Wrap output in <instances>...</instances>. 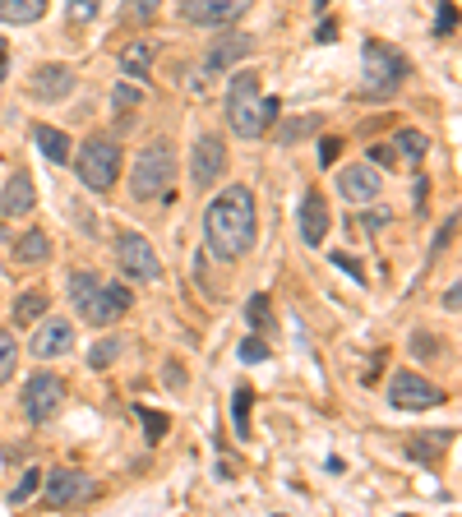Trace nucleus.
Wrapping results in <instances>:
<instances>
[{"instance_id":"8","label":"nucleus","mask_w":462,"mask_h":517,"mask_svg":"<svg viewBox=\"0 0 462 517\" xmlns=\"http://www.w3.org/2000/svg\"><path fill=\"white\" fill-rule=\"evenodd\" d=\"M389 402L398 411H430V407L444 402V393H439V384H430L426 374L398 370V374H393V384H389Z\"/></svg>"},{"instance_id":"38","label":"nucleus","mask_w":462,"mask_h":517,"mask_svg":"<svg viewBox=\"0 0 462 517\" xmlns=\"http://www.w3.org/2000/svg\"><path fill=\"white\" fill-rule=\"evenodd\" d=\"M453 24H458V10H453V5H439V33H453Z\"/></svg>"},{"instance_id":"35","label":"nucleus","mask_w":462,"mask_h":517,"mask_svg":"<svg viewBox=\"0 0 462 517\" xmlns=\"http://www.w3.org/2000/svg\"><path fill=\"white\" fill-rule=\"evenodd\" d=\"M158 5H162V0H130V14H134V19H153Z\"/></svg>"},{"instance_id":"37","label":"nucleus","mask_w":462,"mask_h":517,"mask_svg":"<svg viewBox=\"0 0 462 517\" xmlns=\"http://www.w3.org/2000/svg\"><path fill=\"white\" fill-rule=\"evenodd\" d=\"M338 153H342V139H324V144H319V162H324V167H333Z\"/></svg>"},{"instance_id":"20","label":"nucleus","mask_w":462,"mask_h":517,"mask_svg":"<svg viewBox=\"0 0 462 517\" xmlns=\"http://www.w3.org/2000/svg\"><path fill=\"white\" fill-rule=\"evenodd\" d=\"M33 144L51 157V162H70V134H61L56 125H33Z\"/></svg>"},{"instance_id":"17","label":"nucleus","mask_w":462,"mask_h":517,"mask_svg":"<svg viewBox=\"0 0 462 517\" xmlns=\"http://www.w3.org/2000/svg\"><path fill=\"white\" fill-rule=\"evenodd\" d=\"M329 236V204H324V194H305L301 199V241L305 245H324Z\"/></svg>"},{"instance_id":"30","label":"nucleus","mask_w":462,"mask_h":517,"mask_svg":"<svg viewBox=\"0 0 462 517\" xmlns=\"http://www.w3.org/2000/svg\"><path fill=\"white\" fill-rule=\"evenodd\" d=\"M139 421H144V430H148V439H153V444H158V439H162V434H167L171 430V421H167V416H162V411H139Z\"/></svg>"},{"instance_id":"13","label":"nucleus","mask_w":462,"mask_h":517,"mask_svg":"<svg viewBox=\"0 0 462 517\" xmlns=\"http://www.w3.org/2000/svg\"><path fill=\"white\" fill-rule=\"evenodd\" d=\"M28 351H33L37 361H56V356L74 351V324L70 319H51V314H42V319L33 324V342H28Z\"/></svg>"},{"instance_id":"19","label":"nucleus","mask_w":462,"mask_h":517,"mask_svg":"<svg viewBox=\"0 0 462 517\" xmlns=\"http://www.w3.org/2000/svg\"><path fill=\"white\" fill-rule=\"evenodd\" d=\"M153 61H158V47H153V42H130V47H121V70L130 74V79H148Z\"/></svg>"},{"instance_id":"21","label":"nucleus","mask_w":462,"mask_h":517,"mask_svg":"<svg viewBox=\"0 0 462 517\" xmlns=\"http://www.w3.org/2000/svg\"><path fill=\"white\" fill-rule=\"evenodd\" d=\"M47 14V0H0V24H37Z\"/></svg>"},{"instance_id":"29","label":"nucleus","mask_w":462,"mask_h":517,"mask_svg":"<svg viewBox=\"0 0 462 517\" xmlns=\"http://www.w3.org/2000/svg\"><path fill=\"white\" fill-rule=\"evenodd\" d=\"M250 402H255V393H250V384L236 388V430H241V439L250 434Z\"/></svg>"},{"instance_id":"18","label":"nucleus","mask_w":462,"mask_h":517,"mask_svg":"<svg viewBox=\"0 0 462 517\" xmlns=\"http://www.w3.org/2000/svg\"><path fill=\"white\" fill-rule=\"evenodd\" d=\"M250 51H255V42H250L245 33H227V37H218V42H213V51H208V70H213V74H218V70H231V65L245 61Z\"/></svg>"},{"instance_id":"4","label":"nucleus","mask_w":462,"mask_h":517,"mask_svg":"<svg viewBox=\"0 0 462 517\" xmlns=\"http://www.w3.org/2000/svg\"><path fill=\"white\" fill-rule=\"evenodd\" d=\"M171 185H176V148L171 144H148L139 148L130 171V194L139 204H153V199H167Z\"/></svg>"},{"instance_id":"32","label":"nucleus","mask_w":462,"mask_h":517,"mask_svg":"<svg viewBox=\"0 0 462 517\" xmlns=\"http://www.w3.org/2000/svg\"><path fill=\"white\" fill-rule=\"evenodd\" d=\"M241 361H250V365L268 361V342H264V337H245V342H241Z\"/></svg>"},{"instance_id":"6","label":"nucleus","mask_w":462,"mask_h":517,"mask_svg":"<svg viewBox=\"0 0 462 517\" xmlns=\"http://www.w3.org/2000/svg\"><path fill=\"white\" fill-rule=\"evenodd\" d=\"M365 88H370V97H393L402 84H407V56H402L398 47H389V42H365Z\"/></svg>"},{"instance_id":"10","label":"nucleus","mask_w":462,"mask_h":517,"mask_svg":"<svg viewBox=\"0 0 462 517\" xmlns=\"http://www.w3.org/2000/svg\"><path fill=\"white\" fill-rule=\"evenodd\" d=\"M61 402H65V379H56L51 370H42V374H33L28 379V388H24V411H28V421H51L56 411H61Z\"/></svg>"},{"instance_id":"36","label":"nucleus","mask_w":462,"mask_h":517,"mask_svg":"<svg viewBox=\"0 0 462 517\" xmlns=\"http://www.w3.org/2000/svg\"><path fill=\"white\" fill-rule=\"evenodd\" d=\"M389 217H393L389 208H375V213H365V217H361V227H365V231H379L384 222H389Z\"/></svg>"},{"instance_id":"40","label":"nucleus","mask_w":462,"mask_h":517,"mask_svg":"<svg viewBox=\"0 0 462 517\" xmlns=\"http://www.w3.org/2000/svg\"><path fill=\"white\" fill-rule=\"evenodd\" d=\"M333 264H338V268H347V273H352V277H361V268H356L352 259H347V254H333Z\"/></svg>"},{"instance_id":"2","label":"nucleus","mask_w":462,"mask_h":517,"mask_svg":"<svg viewBox=\"0 0 462 517\" xmlns=\"http://www.w3.org/2000/svg\"><path fill=\"white\" fill-rule=\"evenodd\" d=\"M278 116V97L259 93V74L255 70H236L227 84V121L241 139H259Z\"/></svg>"},{"instance_id":"22","label":"nucleus","mask_w":462,"mask_h":517,"mask_svg":"<svg viewBox=\"0 0 462 517\" xmlns=\"http://www.w3.org/2000/svg\"><path fill=\"white\" fill-rule=\"evenodd\" d=\"M51 310V301H47V291H24V296H19V301H14V319H19V324L24 328H33L37 319H42V314Z\"/></svg>"},{"instance_id":"16","label":"nucleus","mask_w":462,"mask_h":517,"mask_svg":"<svg viewBox=\"0 0 462 517\" xmlns=\"http://www.w3.org/2000/svg\"><path fill=\"white\" fill-rule=\"evenodd\" d=\"M28 88H33L37 102H61V97L74 93V70L70 65H42Z\"/></svg>"},{"instance_id":"3","label":"nucleus","mask_w":462,"mask_h":517,"mask_svg":"<svg viewBox=\"0 0 462 517\" xmlns=\"http://www.w3.org/2000/svg\"><path fill=\"white\" fill-rule=\"evenodd\" d=\"M70 305L84 324L107 328L111 319H121L130 310V291L116 287V282H102L98 273H70Z\"/></svg>"},{"instance_id":"11","label":"nucleus","mask_w":462,"mask_h":517,"mask_svg":"<svg viewBox=\"0 0 462 517\" xmlns=\"http://www.w3.org/2000/svg\"><path fill=\"white\" fill-rule=\"evenodd\" d=\"M250 5L255 0H181V19L199 28H222L236 24L241 14H250Z\"/></svg>"},{"instance_id":"5","label":"nucleus","mask_w":462,"mask_h":517,"mask_svg":"<svg viewBox=\"0 0 462 517\" xmlns=\"http://www.w3.org/2000/svg\"><path fill=\"white\" fill-rule=\"evenodd\" d=\"M74 171H79V181L93 194H107L111 185H116V176H121V144L107 139V134H93V139L79 148V157H74Z\"/></svg>"},{"instance_id":"39","label":"nucleus","mask_w":462,"mask_h":517,"mask_svg":"<svg viewBox=\"0 0 462 517\" xmlns=\"http://www.w3.org/2000/svg\"><path fill=\"white\" fill-rule=\"evenodd\" d=\"M458 291H462L458 282H453V287L444 291V310H449V314H458V305H462V296H458Z\"/></svg>"},{"instance_id":"27","label":"nucleus","mask_w":462,"mask_h":517,"mask_svg":"<svg viewBox=\"0 0 462 517\" xmlns=\"http://www.w3.org/2000/svg\"><path fill=\"white\" fill-rule=\"evenodd\" d=\"M14 365H19V342H14L10 328H0V384H10Z\"/></svg>"},{"instance_id":"31","label":"nucleus","mask_w":462,"mask_h":517,"mask_svg":"<svg viewBox=\"0 0 462 517\" xmlns=\"http://www.w3.org/2000/svg\"><path fill=\"white\" fill-rule=\"evenodd\" d=\"M250 324L273 328V305H268V296H255V301H250Z\"/></svg>"},{"instance_id":"41","label":"nucleus","mask_w":462,"mask_h":517,"mask_svg":"<svg viewBox=\"0 0 462 517\" xmlns=\"http://www.w3.org/2000/svg\"><path fill=\"white\" fill-rule=\"evenodd\" d=\"M5 61H10V47H5V37H0V79H5Z\"/></svg>"},{"instance_id":"24","label":"nucleus","mask_w":462,"mask_h":517,"mask_svg":"<svg viewBox=\"0 0 462 517\" xmlns=\"http://www.w3.org/2000/svg\"><path fill=\"white\" fill-rule=\"evenodd\" d=\"M393 153H398L402 162H421V157L430 153V139L426 134H416V130H402L398 139H393Z\"/></svg>"},{"instance_id":"15","label":"nucleus","mask_w":462,"mask_h":517,"mask_svg":"<svg viewBox=\"0 0 462 517\" xmlns=\"http://www.w3.org/2000/svg\"><path fill=\"white\" fill-rule=\"evenodd\" d=\"M379 171L370 167V162H356V167H342V176H338V194L342 199H352V204H370L379 194Z\"/></svg>"},{"instance_id":"33","label":"nucleus","mask_w":462,"mask_h":517,"mask_svg":"<svg viewBox=\"0 0 462 517\" xmlns=\"http://www.w3.org/2000/svg\"><path fill=\"white\" fill-rule=\"evenodd\" d=\"M37 481H42V471H24V481H19V485L10 490V504H24L28 494L37 490Z\"/></svg>"},{"instance_id":"34","label":"nucleus","mask_w":462,"mask_h":517,"mask_svg":"<svg viewBox=\"0 0 462 517\" xmlns=\"http://www.w3.org/2000/svg\"><path fill=\"white\" fill-rule=\"evenodd\" d=\"M102 10V0H70V19H93Z\"/></svg>"},{"instance_id":"9","label":"nucleus","mask_w":462,"mask_h":517,"mask_svg":"<svg viewBox=\"0 0 462 517\" xmlns=\"http://www.w3.org/2000/svg\"><path fill=\"white\" fill-rule=\"evenodd\" d=\"M227 171V148H222L218 134H199L195 148H190V185L195 190H213Z\"/></svg>"},{"instance_id":"14","label":"nucleus","mask_w":462,"mask_h":517,"mask_svg":"<svg viewBox=\"0 0 462 517\" xmlns=\"http://www.w3.org/2000/svg\"><path fill=\"white\" fill-rule=\"evenodd\" d=\"M37 208V185L28 171H14L10 181H5V190H0V222L5 217H28Z\"/></svg>"},{"instance_id":"1","label":"nucleus","mask_w":462,"mask_h":517,"mask_svg":"<svg viewBox=\"0 0 462 517\" xmlns=\"http://www.w3.org/2000/svg\"><path fill=\"white\" fill-rule=\"evenodd\" d=\"M255 194L250 185H227V190L208 204L204 213V236H208V250L218 254L222 264H236L241 254H250L255 245Z\"/></svg>"},{"instance_id":"23","label":"nucleus","mask_w":462,"mask_h":517,"mask_svg":"<svg viewBox=\"0 0 462 517\" xmlns=\"http://www.w3.org/2000/svg\"><path fill=\"white\" fill-rule=\"evenodd\" d=\"M47 254H51V241L42 236V231H28V236L14 241V259H19V264H42Z\"/></svg>"},{"instance_id":"26","label":"nucleus","mask_w":462,"mask_h":517,"mask_svg":"<svg viewBox=\"0 0 462 517\" xmlns=\"http://www.w3.org/2000/svg\"><path fill=\"white\" fill-rule=\"evenodd\" d=\"M310 134H319V116H301V121H287L278 130V144H301V139H310Z\"/></svg>"},{"instance_id":"7","label":"nucleus","mask_w":462,"mask_h":517,"mask_svg":"<svg viewBox=\"0 0 462 517\" xmlns=\"http://www.w3.org/2000/svg\"><path fill=\"white\" fill-rule=\"evenodd\" d=\"M116 268H121L125 277H134V282H158L162 277L158 250H153L148 236H139V231H121V236H116Z\"/></svg>"},{"instance_id":"12","label":"nucleus","mask_w":462,"mask_h":517,"mask_svg":"<svg viewBox=\"0 0 462 517\" xmlns=\"http://www.w3.org/2000/svg\"><path fill=\"white\" fill-rule=\"evenodd\" d=\"M42 499H47V508H70V504H88V499H93V481H88L84 471H74V467H61V471H51L47 481H42Z\"/></svg>"},{"instance_id":"25","label":"nucleus","mask_w":462,"mask_h":517,"mask_svg":"<svg viewBox=\"0 0 462 517\" xmlns=\"http://www.w3.org/2000/svg\"><path fill=\"white\" fill-rule=\"evenodd\" d=\"M444 448H449V434H416L412 444H407V453L421 457V462H435Z\"/></svg>"},{"instance_id":"28","label":"nucleus","mask_w":462,"mask_h":517,"mask_svg":"<svg viewBox=\"0 0 462 517\" xmlns=\"http://www.w3.org/2000/svg\"><path fill=\"white\" fill-rule=\"evenodd\" d=\"M116 356H121V342H116V337H102L98 347L88 351V365H93V370H107Z\"/></svg>"}]
</instances>
